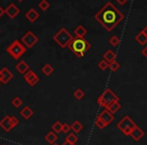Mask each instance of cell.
Returning a JSON list of instances; mask_svg holds the SVG:
<instances>
[{
  "mask_svg": "<svg viewBox=\"0 0 147 145\" xmlns=\"http://www.w3.org/2000/svg\"><path fill=\"white\" fill-rule=\"evenodd\" d=\"M95 19L106 30L112 31L124 19V14L117 9L112 2H107L95 14Z\"/></svg>",
  "mask_w": 147,
  "mask_h": 145,
  "instance_id": "obj_1",
  "label": "cell"
},
{
  "mask_svg": "<svg viewBox=\"0 0 147 145\" xmlns=\"http://www.w3.org/2000/svg\"><path fill=\"white\" fill-rule=\"evenodd\" d=\"M91 47H92L91 43L89 42L87 39H85L84 37H76V38H73V40H71V43L69 45V49L78 57H84L85 53L91 49Z\"/></svg>",
  "mask_w": 147,
  "mask_h": 145,
  "instance_id": "obj_2",
  "label": "cell"
},
{
  "mask_svg": "<svg viewBox=\"0 0 147 145\" xmlns=\"http://www.w3.org/2000/svg\"><path fill=\"white\" fill-rule=\"evenodd\" d=\"M53 38L61 49H65L67 47H69V45L73 40L74 37L65 28H61L53 35Z\"/></svg>",
  "mask_w": 147,
  "mask_h": 145,
  "instance_id": "obj_3",
  "label": "cell"
},
{
  "mask_svg": "<svg viewBox=\"0 0 147 145\" xmlns=\"http://www.w3.org/2000/svg\"><path fill=\"white\" fill-rule=\"evenodd\" d=\"M117 101H119V97L116 94H114V92L111 89H106L103 92V94L98 98L97 104L100 107L106 109L110 104H112L113 102H117Z\"/></svg>",
  "mask_w": 147,
  "mask_h": 145,
  "instance_id": "obj_4",
  "label": "cell"
},
{
  "mask_svg": "<svg viewBox=\"0 0 147 145\" xmlns=\"http://www.w3.org/2000/svg\"><path fill=\"white\" fill-rule=\"evenodd\" d=\"M6 51L14 59H19L25 53H26V47L21 43V41L15 39V40H13L12 42L8 45V47L6 49Z\"/></svg>",
  "mask_w": 147,
  "mask_h": 145,
  "instance_id": "obj_5",
  "label": "cell"
},
{
  "mask_svg": "<svg viewBox=\"0 0 147 145\" xmlns=\"http://www.w3.org/2000/svg\"><path fill=\"white\" fill-rule=\"evenodd\" d=\"M114 120V115L112 113L109 112L107 109H104L100 114L98 115L96 121H95V125L97 128L99 129H104L108 125H110Z\"/></svg>",
  "mask_w": 147,
  "mask_h": 145,
  "instance_id": "obj_6",
  "label": "cell"
},
{
  "mask_svg": "<svg viewBox=\"0 0 147 145\" xmlns=\"http://www.w3.org/2000/svg\"><path fill=\"white\" fill-rule=\"evenodd\" d=\"M136 126H137L136 123H135L129 116H124L121 119L120 122L117 124V128H118L123 134L126 135V136H129L131 131Z\"/></svg>",
  "mask_w": 147,
  "mask_h": 145,
  "instance_id": "obj_7",
  "label": "cell"
},
{
  "mask_svg": "<svg viewBox=\"0 0 147 145\" xmlns=\"http://www.w3.org/2000/svg\"><path fill=\"white\" fill-rule=\"evenodd\" d=\"M38 41V37L34 34L31 30L27 31L22 37H21V43L24 45L26 49H31L34 47Z\"/></svg>",
  "mask_w": 147,
  "mask_h": 145,
  "instance_id": "obj_8",
  "label": "cell"
},
{
  "mask_svg": "<svg viewBox=\"0 0 147 145\" xmlns=\"http://www.w3.org/2000/svg\"><path fill=\"white\" fill-rule=\"evenodd\" d=\"M13 79V74L7 67H2L0 69V84L6 85Z\"/></svg>",
  "mask_w": 147,
  "mask_h": 145,
  "instance_id": "obj_9",
  "label": "cell"
},
{
  "mask_svg": "<svg viewBox=\"0 0 147 145\" xmlns=\"http://www.w3.org/2000/svg\"><path fill=\"white\" fill-rule=\"evenodd\" d=\"M23 76H24L25 82H26L27 84H28L29 86H31V87L35 86V85H36L37 83L39 82V77L37 76L36 74H35L34 71H31V69L27 71L26 73L23 75Z\"/></svg>",
  "mask_w": 147,
  "mask_h": 145,
  "instance_id": "obj_10",
  "label": "cell"
},
{
  "mask_svg": "<svg viewBox=\"0 0 147 145\" xmlns=\"http://www.w3.org/2000/svg\"><path fill=\"white\" fill-rule=\"evenodd\" d=\"M4 12L6 13L7 16H8L9 18L13 19L20 13V10H19V8L14 4V3H10V4L7 6V8L4 9Z\"/></svg>",
  "mask_w": 147,
  "mask_h": 145,
  "instance_id": "obj_11",
  "label": "cell"
},
{
  "mask_svg": "<svg viewBox=\"0 0 147 145\" xmlns=\"http://www.w3.org/2000/svg\"><path fill=\"white\" fill-rule=\"evenodd\" d=\"M144 135H145L144 131H143L139 126H136L132 131H131V133H130L129 136H130L131 138L135 141V142H138V141H140L141 139L144 137Z\"/></svg>",
  "mask_w": 147,
  "mask_h": 145,
  "instance_id": "obj_12",
  "label": "cell"
},
{
  "mask_svg": "<svg viewBox=\"0 0 147 145\" xmlns=\"http://www.w3.org/2000/svg\"><path fill=\"white\" fill-rule=\"evenodd\" d=\"M0 127L5 131V132H10L13 129V126L11 124L10 116H5L2 120L0 121Z\"/></svg>",
  "mask_w": 147,
  "mask_h": 145,
  "instance_id": "obj_13",
  "label": "cell"
},
{
  "mask_svg": "<svg viewBox=\"0 0 147 145\" xmlns=\"http://www.w3.org/2000/svg\"><path fill=\"white\" fill-rule=\"evenodd\" d=\"M33 114H34V112H33V110L29 106L23 107V108L20 110L21 117H22L23 119H25V120H29V119L33 116Z\"/></svg>",
  "mask_w": 147,
  "mask_h": 145,
  "instance_id": "obj_14",
  "label": "cell"
},
{
  "mask_svg": "<svg viewBox=\"0 0 147 145\" xmlns=\"http://www.w3.org/2000/svg\"><path fill=\"white\" fill-rule=\"evenodd\" d=\"M25 17H26L30 22H35V21L38 19L39 13L37 12L34 8H31V9H29L26 13H25Z\"/></svg>",
  "mask_w": 147,
  "mask_h": 145,
  "instance_id": "obj_15",
  "label": "cell"
},
{
  "mask_svg": "<svg viewBox=\"0 0 147 145\" xmlns=\"http://www.w3.org/2000/svg\"><path fill=\"white\" fill-rule=\"evenodd\" d=\"M15 69H17V71H18V73H20V74H22V75H24L27 71H29V65H27V63L25 61H20L16 65Z\"/></svg>",
  "mask_w": 147,
  "mask_h": 145,
  "instance_id": "obj_16",
  "label": "cell"
},
{
  "mask_svg": "<svg viewBox=\"0 0 147 145\" xmlns=\"http://www.w3.org/2000/svg\"><path fill=\"white\" fill-rule=\"evenodd\" d=\"M103 59L108 63H112V61H116V55H115V53L113 51L108 49V51L104 53V55H103Z\"/></svg>",
  "mask_w": 147,
  "mask_h": 145,
  "instance_id": "obj_17",
  "label": "cell"
},
{
  "mask_svg": "<svg viewBox=\"0 0 147 145\" xmlns=\"http://www.w3.org/2000/svg\"><path fill=\"white\" fill-rule=\"evenodd\" d=\"M45 141H47V143H49V144L51 145V144H53V143L57 142V134H55L53 131H49V132L45 136Z\"/></svg>",
  "mask_w": 147,
  "mask_h": 145,
  "instance_id": "obj_18",
  "label": "cell"
},
{
  "mask_svg": "<svg viewBox=\"0 0 147 145\" xmlns=\"http://www.w3.org/2000/svg\"><path fill=\"white\" fill-rule=\"evenodd\" d=\"M120 108H121V104H120V102L119 101H117V102H113L112 104H110L108 107H107V110L109 111L110 113H112L113 115L115 114V113H117L119 110H120Z\"/></svg>",
  "mask_w": 147,
  "mask_h": 145,
  "instance_id": "obj_19",
  "label": "cell"
},
{
  "mask_svg": "<svg viewBox=\"0 0 147 145\" xmlns=\"http://www.w3.org/2000/svg\"><path fill=\"white\" fill-rule=\"evenodd\" d=\"M83 128H84V126H83V124L80 121H75V122L71 125V130H73L74 133H76V134L80 133L81 131L83 130Z\"/></svg>",
  "mask_w": 147,
  "mask_h": 145,
  "instance_id": "obj_20",
  "label": "cell"
},
{
  "mask_svg": "<svg viewBox=\"0 0 147 145\" xmlns=\"http://www.w3.org/2000/svg\"><path fill=\"white\" fill-rule=\"evenodd\" d=\"M135 40H136L140 45H145L147 43V37L145 36V34L142 32V31H140V32L137 33L136 36H135Z\"/></svg>",
  "mask_w": 147,
  "mask_h": 145,
  "instance_id": "obj_21",
  "label": "cell"
},
{
  "mask_svg": "<svg viewBox=\"0 0 147 145\" xmlns=\"http://www.w3.org/2000/svg\"><path fill=\"white\" fill-rule=\"evenodd\" d=\"M74 32H75L77 37H84L85 35L87 34V29L85 28L83 25H79V26H77L76 28H75Z\"/></svg>",
  "mask_w": 147,
  "mask_h": 145,
  "instance_id": "obj_22",
  "label": "cell"
},
{
  "mask_svg": "<svg viewBox=\"0 0 147 145\" xmlns=\"http://www.w3.org/2000/svg\"><path fill=\"white\" fill-rule=\"evenodd\" d=\"M53 71H55V69H53V67L51 65H49V63H45V65L41 67V71H42L47 77L51 76V75L53 73Z\"/></svg>",
  "mask_w": 147,
  "mask_h": 145,
  "instance_id": "obj_23",
  "label": "cell"
},
{
  "mask_svg": "<svg viewBox=\"0 0 147 145\" xmlns=\"http://www.w3.org/2000/svg\"><path fill=\"white\" fill-rule=\"evenodd\" d=\"M61 126H63V123H61L59 121H55L51 125V131H53L55 134H59L61 132Z\"/></svg>",
  "mask_w": 147,
  "mask_h": 145,
  "instance_id": "obj_24",
  "label": "cell"
},
{
  "mask_svg": "<svg viewBox=\"0 0 147 145\" xmlns=\"http://www.w3.org/2000/svg\"><path fill=\"white\" fill-rule=\"evenodd\" d=\"M65 140L67 141H69V142H71V143H73V144H76L77 142L79 141V137L77 136V134L76 133H69L67 134V136L65 137Z\"/></svg>",
  "mask_w": 147,
  "mask_h": 145,
  "instance_id": "obj_25",
  "label": "cell"
},
{
  "mask_svg": "<svg viewBox=\"0 0 147 145\" xmlns=\"http://www.w3.org/2000/svg\"><path fill=\"white\" fill-rule=\"evenodd\" d=\"M22 104H23L22 100H21L20 97H18V96L14 97V98L12 99V101H11V105H12V106L14 107V108H16V109L20 108Z\"/></svg>",
  "mask_w": 147,
  "mask_h": 145,
  "instance_id": "obj_26",
  "label": "cell"
},
{
  "mask_svg": "<svg viewBox=\"0 0 147 145\" xmlns=\"http://www.w3.org/2000/svg\"><path fill=\"white\" fill-rule=\"evenodd\" d=\"M74 97H75L77 100H82L85 97V92L82 89H77V90L74 92Z\"/></svg>",
  "mask_w": 147,
  "mask_h": 145,
  "instance_id": "obj_27",
  "label": "cell"
},
{
  "mask_svg": "<svg viewBox=\"0 0 147 145\" xmlns=\"http://www.w3.org/2000/svg\"><path fill=\"white\" fill-rule=\"evenodd\" d=\"M120 38H119L118 36H116V35H114V36H112L110 39H109V42H110V45H112V47H118L119 45H120Z\"/></svg>",
  "mask_w": 147,
  "mask_h": 145,
  "instance_id": "obj_28",
  "label": "cell"
},
{
  "mask_svg": "<svg viewBox=\"0 0 147 145\" xmlns=\"http://www.w3.org/2000/svg\"><path fill=\"white\" fill-rule=\"evenodd\" d=\"M108 67L111 69V71L115 73V71H117L119 69H120V63H119L117 61H112V63H109V67Z\"/></svg>",
  "mask_w": 147,
  "mask_h": 145,
  "instance_id": "obj_29",
  "label": "cell"
},
{
  "mask_svg": "<svg viewBox=\"0 0 147 145\" xmlns=\"http://www.w3.org/2000/svg\"><path fill=\"white\" fill-rule=\"evenodd\" d=\"M38 7L42 11H47L49 8V3L47 2V0H41L40 2L38 3Z\"/></svg>",
  "mask_w": 147,
  "mask_h": 145,
  "instance_id": "obj_30",
  "label": "cell"
},
{
  "mask_svg": "<svg viewBox=\"0 0 147 145\" xmlns=\"http://www.w3.org/2000/svg\"><path fill=\"white\" fill-rule=\"evenodd\" d=\"M108 67H109V63H107L106 61H104V59H103V61H100L98 63V67L100 69H102V71H106V69H108Z\"/></svg>",
  "mask_w": 147,
  "mask_h": 145,
  "instance_id": "obj_31",
  "label": "cell"
},
{
  "mask_svg": "<svg viewBox=\"0 0 147 145\" xmlns=\"http://www.w3.org/2000/svg\"><path fill=\"white\" fill-rule=\"evenodd\" d=\"M71 130V125H69L67 123H63V126H61V132L67 134Z\"/></svg>",
  "mask_w": 147,
  "mask_h": 145,
  "instance_id": "obj_32",
  "label": "cell"
},
{
  "mask_svg": "<svg viewBox=\"0 0 147 145\" xmlns=\"http://www.w3.org/2000/svg\"><path fill=\"white\" fill-rule=\"evenodd\" d=\"M10 121H11V124H12L13 128H14V127H16L17 125L19 124V120L15 116H10Z\"/></svg>",
  "mask_w": 147,
  "mask_h": 145,
  "instance_id": "obj_33",
  "label": "cell"
},
{
  "mask_svg": "<svg viewBox=\"0 0 147 145\" xmlns=\"http://www.w3.org/2000/svg\"><path fill=\"white\" fill-rule=\"evenodd\" d=\"M141 53H142L143 57H147V47H144L142 49V51H141Z\"/></svg>",
  "mask_w": 147,
  "mask_h": 145,
  "instance_id": "obj_34",
  "label": "cell"
},
{
  "mask_svg": "<svg viewBox=\"0 0 147 145\" xmlns=\"http://www.w3.org/2000/svg\"><path fill=\"white\" fill-rule=\"evenodd\" d=\"M117 2L119 3L120 5H124V4H126L127 2H128L129 0H116Z\"/></svg>",
  "mask_w": 147,
  "mask_h": 145,
  "instance_id": "obj_35",
  "label": "cell"
},
{
  "mask_svg": "<svg viewBox=\"0 0 147 145\" xmlns=\"http://www.w3.org/2000/svg\"><path fill=\"white\" fill-rule=\"evenodd\" d=\"M4 9H3L2 8V7H1V6H0V18H1V17H2L3 16V14H4Z\"/></svg>",
  "mask_w": 147,
  "mask_h": 145,
  "instance_id": "obj_36",
  "label": "cell"
},
{
  "mask_svg": "<svg viewBox=\"0 0 147 145\" xmlns=\"http://www.w3.org/2000/svg\"><path fill=\"white\" fill-rule=\"evenodd\" d=\"M141 31H142V32H143V33H144V34H145V36L147 37V25H146V26H145L144 28H143V29H142V30H141Z\"/></svg>",
  "mask_w": 147,
  "mask_h": 145,
  "instance_id": "obj_37",
  "label": "cell"
},
{
  "mask_svg": "<svg viewBox=\"0 0 147 145\" xmlns=\"http://www.w3.org/2000/svg\"><path fill=\"white\" fill-rule=\"evenodd\" d=\"M61 145H76V144H73V143H71V142H69V141H67V140H65V142H63Z\"/></svg>",
  "mask_w": 147,
  "mask_h": 145,
  "instance_id": "obj_38",
  "label": "cell"
},
{
  "mask_svg": "<svg viewBox=\"0 0 147 145\" xmlns=\"http://www.w3.org/2000/svg\"><path fill=\"white\" fill-rule=\"evenodd\" d=\"M51 145H59V144H57V143H53V144H51Z\"/></svg>",
  "mask_w": 147,
  "mask_h": 145,
  "instance_id": "obj_39",
  "label": "cell"
},
{
  "mask_svg": "<svg viewBox=\"0 0 147 145\" xmlns=\"http://www.w3.org/2000/svg\"><path fill=\"white\" fill-rule=\"evenodd\" d=\"M18 1H23V0H18Z\"/></svg>",
  "mask_w": 147,
  "mask_h": 145,
  "instance_id": "obj_40",
  "label": "cell"
},
{
  "mask_svg": "<svg viewBox=\"0 0 147 145\" xmlns=\"http://www.w3.org/2000/svg\"><path fill=\"white\" fill-rule=\"evenodd\" d=\"M2 145H6V144H2Z\"/></svg>",
  "mask_w": 147,
  "mask_h": 145,
  "instance_id": "obj_41",
  "label": "cell"
}]
</instances>
